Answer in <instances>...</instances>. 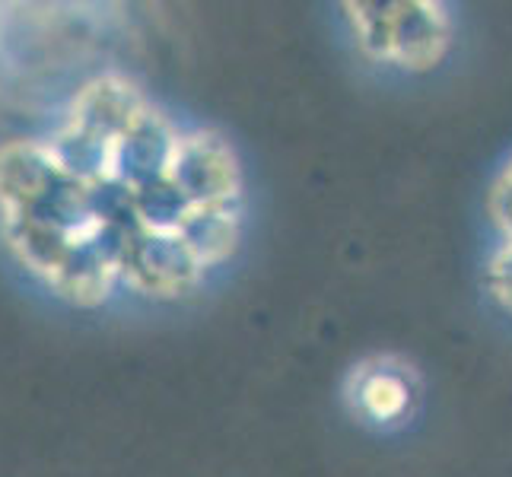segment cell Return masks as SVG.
I'll return each mask as SVG.
<instances>
[{
  "label": "cell",
  "mask_w": 512,
  "mask_h": 477,
  "mask_svg": "<svg viewBox=\"0 0 512 477\" xmlns=\"http://www.w3.org/2000/svg\"><path fill=\"white\" fill-rule=\"evenodd\" d=\"M490 210H493V217H497L500 229L512 242V163L506 166L497 188H493V194H490Z\"/></svg>",
  "instance_id": "8992f818"
},
{
  "label": "cell",
  "mask_w": 512,
  "mask_h": 477,
  "mask_svg": "<svg viewBox=\"0 0 512 477\" xmlns=\"http://www.w3.org/2000/svg\"><path fill=\"white\" fill-rule=\"evenodd\" d=\"M487 290L512 315V242L493 255L490 268H487Z\"/></svg>",
  "instance_id": "5b68a950"
},
{
  "label": "cell",
  "mask_w": 512,
  "mask_h": 477,
  "mask_svg": "<svg viewBox=\"0 0 512 477\" xmlns=\"http://www.w3.org/2000/svg\"><path fill=\"white\" fill-rule=\"evenodd\" d=\"M357 42L369 58L385 61V32H388V4H344Z\"/></svg>",
  "instance_id": "277c9868"
},
{
  "label": "cell",
  "mask_w": 512,
  "mask_h": 477,
  "mask_svg": "<svg viewBox=\"0 0 512 477\" xmlns=\"http://www.w3.org/2000/svg\"><path fill=\"white\" fill-rule=\"evenodd\" d=\"M0 233L10 252L74 306H99L118 280L115 242L64 159L39 140L0 147Z\"/></svg>",
  "instance_id": "6da1fadb"
},
{
  "label": "cell",
  "mask_w": 512,
  "mask_h": 477,
  "mask_svg": "<svg viewBox=\"0 0 512 477\" xmlns=\"http://www.w3.org/2000/svg\"><path fill=\"white\" fill-rule=\"evenodd\" d=\"M449 51V16L439 4H388L385 61L404 70H430Z\"/></svg>",
  "instance_id": "7a4b0ae2"
},
{
  "label": "cell",
  "mask_w": 512,
  "mask_h": 477,
  "mask_svg": "<svg viewBox=\"0 0 512 477\" xmlns=\"http://www.w3.org/2000/svg\"><path fill=\"white\" fill-rule=\"evenodd\" d=\"M353 398H357V408L376 423L398 420L404 411L411 408V373H404L401 366H363L357 376H353Z\"/></svg>",
  "instance_id": "3957f363"
}]
</instances>
